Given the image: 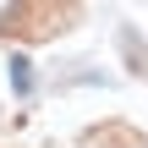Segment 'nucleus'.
<instances>
[{"mask_svg":"<svg viewBox=\"0 0 148 148\" xmlns=\"http://www.w3.org/2000/svg\"><path fill=\"white\" fill-rule=\"evenodd\" d=\"M11 88H16V93H27V88H33V71H27V60H22V55H11Z\"/></svg>","mask_w":148,"mask_h":148,"instance_id":"obj_1","label":"nucleus"},{"mask_svg":"<svg viewBox=\"0 0 148 148\" xmlns=\"http://www.w3.org/2000/svg\"><path fill=\"white\" fill-rule=\"evenodd\" d=\"M5 5H11V0H0V11H5Z\"/></svg>","mask_w":148,"mask_h":148,"instance_id":"obj_2","label":"nucleus"}]
</instances>
